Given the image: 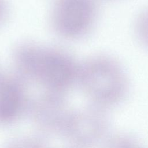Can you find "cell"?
<instances>
[{"instance_id": "cell-1", "label": "cell", "mask_w": 148, "mask_h": 148, "mask_svg": "<svg viewBox=\"0 0 148 148\" xmlns=\"http://www.w3.org/2000/svg\"><path fill=\"white\" fill-rule=\"evenodd\" d=\"M16 74L20 78L40 82L53 88H62L77 81L80 64L60 49L24 43L13 54Z\"/></svg>"}, {"instance_id": "cell-2", "label": "cell", "mask_w": 148, "mask_h": 148, "mask_svg": "<svg viewBox=\"0 0 148 148\" xmlns=\"http://www.w3.org/2000/svg\"><path fill=\"white\" fill-rule=\"evenodd\" d=\"M92 94L109 101L126 92L128 79L122 65L110 56H94L80 64L78 79Z\"/></svg>"}, {"instance_id": "cell-3", "label": "cell", "mask_w": 148, "mask_h": 148, "mask_svg": "<svg viewBox=\"0 0 148 148\" xmlns=\"http://www.w3.org/2000/svg\"><path fill=\"white\" fill-rule=\"evenodd\" d=\"M98 12L97 0H54L51 10V25L60 38L79 39L92 29Z\"/></svg>"}, {"instance_id": "cell-4", "label": "cell", "mask_w": 148, "mask_h": 148, "mask_svg": "<svg viewBox=\"0 0 148 148\" xmlns=\"http://www.w3.org/2000/svg\"><path fill=\"white\" fill-rule=\"evenodd\" d=\"M22 96L20 77L3 75L0 77V119L13 117L19 107Z\"/></svg>"}, {"instance_id": "cell-5", "label": "cell", "mask_w": 148, "mask_h": 148, "mask_svg": "<svg viewBox=\"0 0 148 148\" xmlns=\"http://www.w3.org/2000/svg\"><path fill=\"white\" fill-rule=\"evenodd\" d=\"M135 32L140 43L148 49V8L138 17L135 23Z\"/></svg>"}, {"instance_id": "cell-6", "label": "cell", "mask_w": 148, "mask_h": 148, "mask_svg": "<svg viewBox=\"0 0 148 148\" xmlns=\"http://www.w3.org/2000/svg\"><path fill=\"white\" fill-rule=\"evenodd\" d=\"M8 5L6 0H0V26L5 21L7 16Z\"/></svg>"}, {"instance_id": "cell-7", "label": "cell", "mask_w": 148, "mask_h": 148, "mask_svg": "<svg viewBox=\"0 0 148 148\" xmlns=\"http://www.w3.org/2000/svg\"><path fill=\"white\" fill-rule=\"evenodd\" d=\"M2 74H3V73H2V72H1V69H0V77H1V76H2Z\"/></svg>"}]
</instances>
